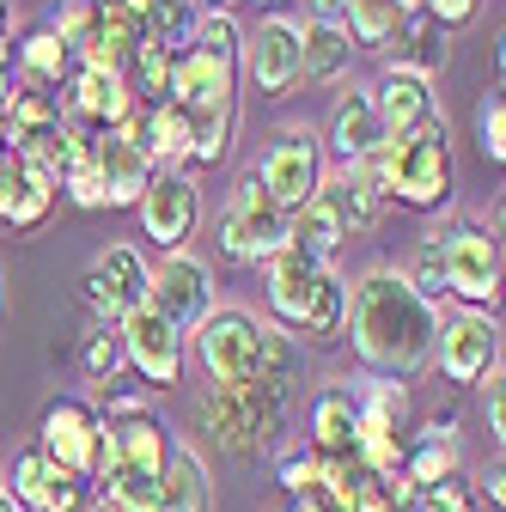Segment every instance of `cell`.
Masks as SVG:
<instances>
[{
	"instance_id": "6da1fadb",
	"label": "cell",
	"mask_w": 506,
	"mask_h": 512,
	"mask_svg": "<svg viewBox=\"0 0 506 512\" xmlns=\"http://www.w3.org/2000/svg\"><path fill=\"white\" fill-rule=\"evenodd\" d=\"M342 330L366 366V378H415L433 360V330H439V305L421 299L403 269H366L348 287V317Z\"/></svg>"
},
{
	"instance_id": "7a4b0ae2",
	"label": "cell",
	"mask_w": 506,
	"mask_h": 512,
	"mask_svg": "<svg viewBox=\"0 0 506 512\" xmlns=\"http://www.w3.org/2000/svg\"><path fill=\"white\" fill-rule=\"evenodd\" d=\"M378 196L397 202V208H415V214H433L446 208L452 196V141H446V122H427L403 141H385L372 159L354 165Z\"/></svg>"
},
{
	"instance_id": "3957f363",
	"label": "cell",
	"mask_w": 506,
	"mask_h": 512,
	"mask_svg": "<svg viewBox=\"0 0 506 512\" xmlns=\"http://www.w3.org/2000/svg\"><path fill=\"white\" fill-rule=\"evenodd\" d=\"M385 196L348 165V171H324V183L311 189V202L305 208H293L287 214V244H299L305 256H318V263H330V256L348 244V238H360V232H372L378 220H385Z\"/></svg>"
},
{
	"instance_id": "277c9868",
	"label": "cell",
	"mask_w": 506,
	"mask_h": 512,
	"mask_svg": "<svg viewBox=\"0 0 506 512\" xmlns=\"http://www.w3.org/2000/svg\"><path fill=\"white\" fill-rule=\"evenodd\" d=\"M287 427V391L269 378H244V384H214L202 397V433L220 445L226 458H257L281 439Z\"/></svg>"
},
{
	"instance_id": "5b68a950",
	"label": "cell",
	"mask_w": 506,
	"mask_h": 512,
	"mask_svg": "<svg viewBox=\"0 0 506 512\" xmlns=\"http://www.w3.org/2000/svg\"><path fill=\"white\" fill-rule=\"evenodd\" d=\"M433 256H439V287L464 311H494L500 305V238L476 220L433 226Z\"/></svg>"
},
{
	"instance_id": "8992f818",
	"label": "cell",
	"mask_w": 506,
	"mask_h": 512,
	"mask_svg": "<svg viewBox=\"0 0 506 512\" xmlns=\"http://www.w3.org/2000/svg\"><path fill=\"white\" fill-rule=\"evenodd\" d=\"M287 244V214L275 208V196L263 189V177L257 171H244L238 183H232V202H226V214H220V250L232 256V263H269V256Z\"/></svg>"
},
{
	"instance_id": "52a82bcc",
	"label": "cell",
	"mask_w": 506,
	"mask_h": 512,
	"mask_svg": "<svg viewBox=\"0 0 506 512\" xmlns=\"http://www.w3.org/2000/svg\"><path fill=\"white\" fill-rule=\"evenodd\" d=\"M37 452L61 476L92 482L98 476V458H104V415L92 403H80V397H55L43 409V427H37Z\"/></svg>"
},
{
	"instance_id": "ba28073f",
	"label": "cell",
	"mask_w": 506,
	"mask_h": 512,
	"mask_svg": "<svg viewBox=\"0 0 506 512\" xmlns=\"http://www.w3.org/2000/svg\"><path fill=\"white\" fill-rule=\"evenodd\" d=\"M147 305L165 317L171 330H202L208 317L220 311L214 305V269L202 263V256H189V250H171L159 269H147Z\"/></svg>"
},
{
	"instance_id": "9c48e42d",
	"label": "cell",
	"mask_w": 506,
	"mask_h": 512,
	"mask_svg": "<svg viewBox=\"0 0 506 512\" xmlns=\"http://www.w3.org/2000/svg\"><path fill=\"white\" fill-rule=\"evenodd\" d=\"M263 348H269V324L250 311H214L208 324L196 330V354H202V372L214 384H244L263 372Z\"/></svg>"
},
{
	"instance_id": "30bf717a",
	"label": "cell",
	"mask_w": 506,
	"mask_h": 512,
	"mask_svg": "<svg viewBox=\"0 0 506 512\" xmlns=\"http://www.w3.org/2000/svg\"><path fill=\"white\" fill-rule=\"evenodd\" d=\"M116 336H122V360H129L153 391H177V384H183V372H189V336L171 330L153 305H135L116 324Z\"/></svg>"
},
{
	"instance_id": "8fae6325",
	"label": "cell",
	"mask_w": 506,
	"mask_h": 512,
	"mask_svg": "<svg viewBox=\"0 0 506 512\" xmlns=\"http://www.w3.org/2000/svg\"><path fill=\"white\" fill-rule=\"evenodd\" d=\"M257 177H263V189L275 196L281 214L305 208L311 189L324 183V141L311 135V128H281L269 141V153H263V165H257Z\"/></svg>"
},
{
	"instance_id": "7c38bea8",
	"label": "cell",
	"mask_w": 506,
	"mask_h": 512,
	"mask_svg": "<svg viewBox=\"0 0 506 512\" xmlns=\"http://www.w3.org/2000/svg\"><path fill=\"white\" fill-rule=\"evenodd\" d=\"M86 311H92V324H122L135 305H147V263H141V250L135 244H110L98 250V263L86 269Z\"/></svg>"
},
{
	"instance_id": "4fadbf2b",
	"label": "cell",
	"mask_w": 506,
	"mask_h": 512,
	"mask_svg": "<svg viewBox=\"0 0 506 512\" xmlns=\"http://www.w3.org/2000/svg\"><path fill=\"white\" fill-rule=\"evenodd\" d=\"M433 360L452 384H482L488 366H500V330L488 311H452L433 330Z\"/></svg>"
},
{
	"instance_id": "5bb4252c",
	"label": "cell",
	"mask_w": 506,
	"mask_h": 512,
	"mask_svg": "<svg viewBox=\"0 0 506 512\" xmlns=\"http://www.w3.org/2000/svg\"><path fill=\"white\" fill-rule=\"evenodd\" d=\"M135 214H141V232H147L165 256L183 250V238L196 232V220H202L196 171H153V183H147V196L135 202Z\"/></svg>"
},
{
	"instance_id": "9a60e30c",
	"label": "cell",
	"mask_w": 506,
	"mask_h": 512,
	"mask_svg": "<svg viewBox=\"0 0 506 512\" xmlns=\"http://www.w3.org/2000/svg\"><path fill=\"white\" fill-rule=\"evenodd\" d=\"M324 269L330 263L305 256L299 244H281L269 263H263V299H269V311H275L281 330H299L305 324V305H311V293H318V275Z\"/></svg>"
},
{
	"instance_id": "2e32d148",
	"label": "cell",
	"mask_w": 506,
	"mask_h": 512,
	"mask_svg": "<svg viewBox=\"0 0 506 512\" xmlns=\"http://www.w3.org/2000/svg\"><path fill=\"white\" fill-rule=\"evenodd\" d=\"M135 49H141V19L122 7V0H98L92 25L74 43V61L80 68H98V74H122L135 61Z\"/></svg>"
},
{
	"instance_id": "e0dca14e",
	"label": "cell",
	"mask_w": 506,
	"mask_h": 512,
	"mask_svg": "<svg viewBox=\"0 0 506 512\" xmlns=\"http://www.w3.org/2000/svg\"><path fill=\"white\" fill-rule=\"evenodd\" d=\"M250 86L263 98H287L299 86V19H263L250 31Z\"/></svg>"
},
{
	"instance_id": "ac0fdd59",
	"label": "cell",
	"mask_w": 506,
	"mask_h": 512,
	"mask_svg": "<svg viewBox=\"0 0 506 512\" xmlns=\"http://www.w3.org/2000/svg\"><path fill=\"white\" fill-rule=\"evenodd\" d=\"M7 494L25 506V512H74V506H98V494H92V482H80V476H61L43 452H25L19 464H13V482H7Z\"/></svg>"
},
{
	"instance_id": "d6986e66",
	"label": "cell",
	"mask_w": 506,
	"mask_h": 512,
	"mask_svg": "<svg viewBox=\"0 0 506 512\" xmlns=\"http://www.w3.org/2000/svg\"><path fill=\"white\" fill-rule=\"evenodd\" d=\"M129 110H135V98L122 86V74L74 68L68 86H61V116H68V128H116Z\"/></svg>"
},
{
	"instance_id": "ffe728a7",
	"label": "cell",
	"mask_w": 506,
	"mask_h": 512,
	"mask_svg": "<svg viewBox=\"0 0 506 512\" xmlns=\"http://www.w3.org/2000/svg\"><path fill=\"white\" fill-rule=\"evenodd\" d=\"M372 110H378V135H385V141H403V135H415V128L439 122V110H433V80H415V74H403V68H391L385 80L372 86Z\"/></svg>"
},
{
	"instance_id": "44dd1931",
	"label": "cell",
	"mask_w": 506,
	"mask_h": 512,
	"mask_svg": "<svg viewBox=\"0 0 506 512\" xmlns=\"http://www.w3.org/2000/svg\"><path fill=\"white\" fill-rule=\"evenodd\" d=\"M171 98H177L183 110L226 104V98H238V68H232V61L202 55V49H183V55L171 61Z\"/></svg>"
},
{
	"instance_id": "7402d4cb",
	"label": "cell",
	"mask_w": 506,
	"mask_h": 512,
	"mask_svg": "<svg viewBox=\"0 0 506 512\" xmlns=\"http://www.w3.org/2000/svg\"><path fill=\"white\" fill-rule=\"evenodd\" d=\"M378 147H385V135H378V110H372V92L348 86V92L336 98V110H330V153H336V159H342V171H348V165L372 159Z\"/></svg>"
},
{
	"instance_id": "603a6c76",
	"label": "cell",
	"mask_w": 506,
	"mask_h": 512,
	"mask_svg": "<svg viewBox=\"0 0 506 512\" xmlns=\"http://www.w3.org/2000/svg\"><path fill=\"white\" fill-rule=\"evenodd\" d=\"M348 61H354V37H348L342 25H318V19L299 25V80L336 86V80L348 74Z\"/></svg>"
},
{
	"instance_id": "cb8c5ba5",
	"label": "cell",
	"mask_w": 506,
	"mask_h": 512,
	"mask_svg": "<svg viewBox=\"0 0 506 512\" xmlns=\"http://www.w3.org/2000/svg\"><path fill=\"white\" fill-rule=\"evenodd\" d=\"M98 153H104V189H110V208H135L147 196V183H153V165L141 147L129 141H116L110 128H98Z\"/></svg>"
},
{
	"instance_id": "d4e9b609",
	"label": "cell",
	"mask_w": 506,
	"mask_h": 512,
	"mask_svg": "<svg viewBox=\"0 0 506 512\" xmlns=\"http://www.w3.org/2000/svg\"><path fill=\"white\" fill-rule=\"evenodd\" d=\"M214 506V488H208V470L196 452H183V445H171L165 458V476H159V500L153 512H208Z\"/></svg>"
},
{
	"instance_id": "484cf974",
	"label": "cell",
	"mask_w": 506,
	"mask_h": 512,
	"mask_svg": "<svg viewBox=\"0 0 506 512\" xmlns=\"http://www.w3.org/2000/svg\"><path fill=\"white\" fill-rule=\"evenodd\" d=\"M61 196H68L74 208H86V214L110 208V189H104V153H98V128H74V159H68V171H61Z\"/></svg>"
},
{
	"instance_id": "4316f807",
	"label": "cell",
	"mask_w": 506,
	"mask_h": 512,
	"mask_svg": "<svg viewBox=\"0 0 506 512\" xmlns=\"http://www.w3.org/2000/svg\"><path fill=\"white\" fill-rule=\"evenodd\" d=\"M311 452H324V458L354 452V391L348 384H324L318 403H311Z\"/></svg>"
},
{
	"instance_id": "83f0119b",
	"label": "cell",
	"mask_w": 506,
	"mask_h": 512,
	"mask_svg": "<svg viewBox=\"0 0 506 512\" xmlns=\"http://www.w3.org/2000/svg\"><path fill=\"white\" fill-rule=\"evenodd\" d=\"M196 25H202V0H153L141 13V43L159 55H183L196 43Z\"/></svg>"
},
{
	"instance_id": "f1b7e54d",
	"label": "cell",
	"mask_w": 506,
	"mask_h": 512,
	"mask_svg": "<svg viewBox=\"0 0 506 512\" xmlns=\"http://www.w3.org/2000/svg\"><path fill=\"white\" fill-rule=\"evenodd\" d=\"M13 74H19V80H37V86H55V92H61V86H68V74H74V49L61 43L49 25H37V31H31L19 49H13Z\"/></svg>"
},
{
	"instance_id": "f546056e",
	"label": "cell",
	"mask_w": 506,
	"mask_h": 512,
	"mask_svg": "<svg viewBox=\"0 0 506 512\" xmlns=\"http://www.w3.org/2000/svg\"><path fill=\"white\" fill-rule=\"evenodd\" d=\"M397 37H403V49H397V68H403V74L433 80L439 68H446V31H439L427 13H409V19L397 25Z\"/></svg>"
},
{
	"instance_id": "4dcf8cb0",
	"label": "cell",
	"mask_w": 506,
	"mask_h": 512,
	"mask_svg": "<svg viewBox=\"0 0 506 512\" xmlns=\"http://www.w3.org/2000/svg\"><path fill=\"white\" fill-rule=\"evenodd\" d=\"M61 92L55 86H37V80H19L13 98H7V141L19 135H37V128H61Z\"/></svg>"
},
{
	"instance_id": "1f68e13d",
	"label": "cell",
	"mask_w": 506,
	"mask_h": 512,
	"mask_svg": "<svg viewBox=\"0 0 506 512\" xmlns=\"http://www.w3.org/2000/svg\"><path fill=\"white\" fill-rule=\"evenodd\" d=\"M196 116V141H189V171H208V165H220L226 153H232V135H238V98H226V104H208V110H189Z\"/></svg>"
},
{
	"instance_id": "d6a6232c",
	"label": "cell",
	"mask_w": 506,
	"mask_h": 512,
	"mask_svg": "<svg viewBox=\"0 0 506 512\" xmlns=\"http://www.w3.org/2000/svg\"><path fill=\"white\" fill-rule=\"evenodd\" d=\"M397 0H342V31L354 37V49H391L397 43Z\"/></svg>"
},
{
	"instance_id": "836d02e7",
	"label": "cell",
	"mask_w": 506,
	"mask_h": 512,
	"mask_svg": "<svg viewBox=\"0 0 506 512\" xmlns=\"http://www.w3.org/2000/svg\"><path fill=\"white\" fill-rule=\"evenodd\" d=\"M403 476L415 488H433V482L458 476V439L452 433H421L415 445H403Z\"/></svg>"
},
{
	"instance_id": "e575fe53",
	"label": "cell",
	"mask_w": 506,
	"mask_h": 512,
	"mask_svg": "<svg viewBox=\"0 0 506 512\" xmlns=\"http://www.w3.org/2000/svg\"><path fill=\"white\" fill-rule=\"evenodd\" d=\"M342 317H348V281H342L336 269H324V275H318V293H311V305H305L299 336H311V342H336V336H342Z\"/></svg>"
},
{
	"instance_id": "d590c367",
	"label": "cell",
	"mask_w": 506,
	"mask_h": 512,
	"mask_svg": "<svg viewBox=\"0 0 506 512\" xmlns=\"http://www.w3.org/2000/svg\"><path fill=\"white\" fill-rule=\"evenodd\" d=\"M171 61H177V55H159V49H147V43L135 49V61L122 68V86H129V98H135V104H147V110H153V104H165V98H171Z\"/></svg>"
},
{
	"instance_id": "8d00e7d4",
	"label": "cell",
	"mask_w": 506,
	"mask_h": 512,
	"mask_svg": "<svg viewBox=\"0 0 506 512\" xmlns=\"http://www.w3.org/2000/svg\"><path fill=\"white\" fill-rule=\"evenodd\" d=\"M80 366H86V378L92 384H110L122 366V336H116V324H86V336H80Z\"/></svg>"
},
{
	"instance_id": "74e56055",
	"label": "cell",
	"mask_w": 506,
	"mask_h": 512,
	"mask_svg": "<svg viewBox=\"0 0 506 512\" xmlns=\"http://www.w3.org/2000/svg\"><path fill=\"white\" fill-rule=\"evenodd\" d=\"M189 49H202V55H214V61H232L238 68V55H244V31H238V19L232 13H202V25H196V43Z\"/></svg>"
},
{
	"instance_id": "f35d334b",
	"label": "cell",
	"mask_w": 506,
	"mask_h": 512,
	"mask_svg": "<svg viewBox=\"0 0 506 512\" xmlns=\"http://www.w3.org/2000/svg\"><path fill=\"white\" fill-rule=\"evenodd\" d=\"M55 196H61V189H55L49 177H31V171H25V183H19V196H13V214H7V226H13V232H37V226L49 220Z\"/></svg>"
},
{
	"instance_id": "ab89813d",
	"label": "cell",
	"mask_w": 506,
	"mask_h": 512,
	"mask_svg": "<svg viewBox=\"0 0 506 512\" xmlns=\"http://www.w3.org/2000/svg\"><path fill=\"white\" fill-rule=\"evenodd\" d=\"M366 482H372V470H366L354 452H342V458H324V482H318V494H324L330 506H348L354 488H366Z\"/></svg>"
},
{
	"instance_id": "60d3db41",
	"label": "cell",
	"mask_w": 506,
	"mask_h": 512,
	"mask_svg": "<svg viewBox=\"0 0 506 512\" xmlns=\"http://www.w3.org/2000/svg\"><path fill=\"white\" fill-rule=\"evenodd\" d=\"M318 482H324V452H281V488L293 494V500H305V494H318Z\"/></svg>"
},
{
	"instance_id": "b9f144b4",
	"label": "cell",
	"mask_w": 506,
	"mask_h": 512,
	"mask_svg": "<svg viewBox=\"0 0 506 512\" xmlns=\"http://www.w3.org/2000/svg\"><path fill=\"white\" fill-rule=\"evenodd\" d=\"M409 512H476V500H470L464 476H446V482H433V488H421V500H415Z\"/></svg>"
},
{
	"instance_id": "7bdbcfd3",
	"label": "cell",
	"mask_w": 506,
	"mask_h": 512,
	"mask_svg": "<svg viewBox=\"0 0 506 512\" xmlns=\"http://www.w3.org/2000/svg\"><path fill=\"white\" fill-rule=\"evenodd\" d=\"M482 153H488L494 165L506 159V104H500V92L482 98Z\"/></svg>"
},
{
	"instance_id": "ee69618b",
	"label": "cell",
	"mask_w": 506,
	"mask_h": 512,
	"mask_svg": "<svg viewBox=\"0 0 506 512\" xmlns=\"http://www.w3.org/2000/svg\"><path fill=\"white\" fill-rule=\"evenodd\" d=\"M482 384H488V391H482V415H488L494 445H500V439H506V378H500V366H488V372H482Z\"/></svg>"
},
{
	"instance_id": "f6af8a7d",
	"label": "cell",
	"mask_w": 506,
	"mask_h": 512,
	"mask_svg": "<svg viewBox=\"0 0 506 512\" xmlns=\"http://www.w3.org/2000/svg\"><path fill=\"white\" fill-rule=\"evenodd\" d=\"M439 31H458V25H470L476 13H482V0H427V7H421Z\"/></svg>"
},
{
	"instance_id": "bcb514c9",
	"label": "cell",
	"mask_w": 506,
	"mask_h": 512,
	"mask_svg": "<svg viewBox=\"0 0 506 512\" xmlns=\"http://www.w3.org/2000/svg\"><path fill=\"white\" fill-rule=\"evenodd\" d=\"M19 183H25V165L13 147H0V220L13 214V196H19Z\"/></svg>"
},
{
	"instance_id": "7dc6e473",
	"label": "cell",
	"mask_w": 506,
	"mask_h": 512,
	"mask_svg": "<svg viewBox=\"0 0 506 512\" xmlns=\"http://www.w3.org/2000/svg\"><path fill=\"white\" fill-rule=\"evenodd\" d=\"M342 512H397V506H391V488H385V476H372L366 488H354V500H348Z\"/></svg>"
},
{
	"instance_id": "c3c4849f",
	"label": "cell",
	"mask_w": 506,
	"mask_h": 512,
	"mask_svg": "<svg viewBox=\"0 0 506 512\" xmlns=\"http://www.w3.org/2000/svg\"><path fill=\"white\" fill-rule=\"evenodd\" d=\"M482 500H488V506H494V512H500V506H506V464H500V458H494V470H488V476H482Z\"/></svg>"
},
{
	"instance_id": "681fc988",
	"label": "cell",
	"mask_w": 506,
	"mask_h": 512,
	"mask_svg": "<svg viewBox=\"0 0 506 512\" xmlns=\"http://www.w3.org/2000/svg\"><path fill=\"white\" fill-rule=\"evenodd\" d=\"M13 86H19V74H13V49L0 43V110H7V98H13Z\"/></svg>"
},
{
	"instance_id": "f907efd6",
	"label": "cell",
	"mask_w": 506,
	"mask_h": 512,
	"mask_svg": "<svg viewBox=\"0 0 506 512\" xmlns=\"http://www.w3.org/2000/svg\"><path fill=\"white\" fill-rule=\"evenodd\" d=\"M311 19H318V25H342V0H311Z\"/></svg>"
},
{
	"instance_id": "816d5d0a",
	"label": "cell",
	"mask_w": 506,
	"mask_h": 512,
	"mask_svg": "<svg viewBox=\"0 0 506 512\" xmlns=\"http://www.w3.org/2000/svg\"><path fill=\"white\" fill-rule=\"evenodd\" d=\"M7 31H13V0H0V43H7Z\"/></svg>"
},
{
	"instance_id": "f5cc1de1",
	"label": "cell",
	"mask_w": 506,
	"mask_h": 512,
	"mask_svg": "<svg viewBox=\"0 0 506 512\" xmlns=\"http://www.w3.org/2000/svg\"><path fill=\"white\" fill-rule=\"evenodd\" d=\"M421 7H427V0H397V13H403V19H409V13H421Z\"/></svg>"
},
{
	"instance_id": "db71d44e",
	"label": "cell",
	"mask_w": 506,
	"mask_h": 512,
	"mask_svg": "<svg viewBox=\"0 0 506 512\" xmlns=\"http://www.w3.org/2000/svg\"><path fill=\"white\" fill-rule=\"evenodd\" d=\"M0 512H25V506H19V500H13L7 488H0Z\"/></svg>"
},
{
	"instance_id": "11a10c76",
	"label": "cell",
	"mask_w": 506,
	"mask_h": 512,
	"mask_svg": "<svg viewBox=\"0 0 506 512\" xmlns=\"http://www.w3.org/2000/svg\"><path fill=\"white\" fill-rule=\"evenodd\" d=\"M122 7H129V13H135V19H141V13H147V7H153V0H122Z\"/></svg>"
},
{
	"instance_id": "9f6ffc18",
	"label": "cell",
	"mask_w": 506,
	"mask_h": 512,
	"mask_svg": "<svg viewBox=\"0 0 506 512\" xmlns=\"http://www.w3.org/2000/svg\"><path fill=\"white\" fill-rule=\"evenodd\" d=\"M232 7H238V0H214V13H232Z\"/></svg>"
},
{
	"instance_id": "6f0895ef",
	"label": "cell",
	"mask_w": 506,
	"mask_h": 512,
	"mask_svg": "<svg viewBox=\"0 0 506 512\" xmlns=\"http://www.w3.org/2000/svg\"><path fill=\"white\" fill-rule=\"evenodd\" d=\"M0 147H7V110H0Z\"/></svg>"
},
{
	"instance_id": "680465c9",
	"label": "cell",
	"mask_w": 506,
	"mask_h": 512,
	"mask_svg": "<svg viewBox=\"0 0 506 512\" xmlns=\"http://www.w3.org/2000/svg\"><path fill=\"white\" fill-rule=\"evenodd\" d=\"M250 7H281V0H250Z\"/></svg>"
},
{
	"instance_id": "91938a15",
	"label": "cell",
	"mask_w": 506,
	"mask_h": 512,
	"mask_svg": "<svg viewBox=\"0 0 506 512\" xmlns=\"http://www.w3.org/2000/svg\"><path fill=\"white\" fill-rule=\"evenodd\" d=\"M74 512H98V506H74Z\"/></svg>"
},
{
	"instance_id": "94428289",
	"label": "cell",
	"mask_w": 506,
	"mask_h": 512,
	"mask_svg": "<svg viewBox=\"0 0 506 512\" xmlns=\"http://www.w3.org/2000/svg\"><path fill=\"white\" fill-rule=\"evenodd\" d=\"M80 7H98V0H80Z\"/></svg>"
},
{
	"instance_id": "6125c7cd",
	"label": "cell",
	"mask_w": 506,
	"mask_h": 512,
	"mask_svg": "<svg viewBox=\"0 0 506 512\" xmlns=\"http://www.w3.org/2000/svg\"><path fill=\"white\" fill-rule=\"evenodd\" d=\"M0 488H7V482H0Z\"/></svg>"
}]
</instances>
